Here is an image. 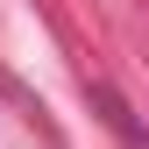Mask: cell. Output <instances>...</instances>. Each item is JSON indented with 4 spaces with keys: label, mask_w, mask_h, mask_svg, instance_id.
I'll return each instance as SVG.
<instances>
[]
</instances>
